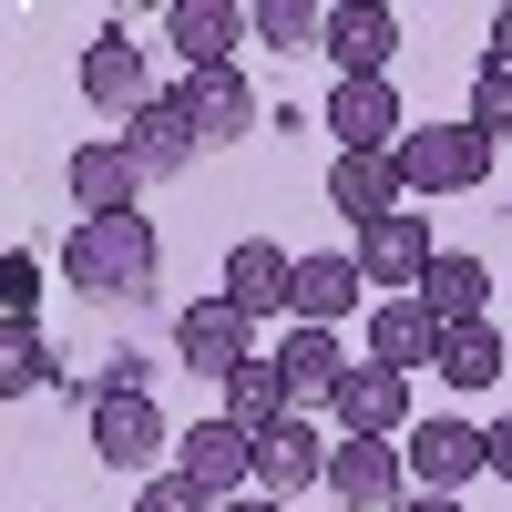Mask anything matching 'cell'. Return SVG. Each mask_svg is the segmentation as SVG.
<instances>
[{
	"instance_id": "cell-16",
	"label": "cell",
	"mask_w": 512,
	"mask_h": 512,
	"mask_svg": "<svg viewBox=\"0 0 512 512\" xmlns=\"http://www.w3.org/2000/svg\"><path fill=\"white\" fill-rule=\"evenodd\" d=\"M72 205L82 216H134V195H144V164L123 154V134H103V144H72Z\"/></svg>"
},
{
	"instance_id": "cell-21",
	"label": "cell",
	"mask_w": 512,
	"mask_h": 512,
	"mask_svg": "<svg viewBox=\"0 0 512 512\" xmlns=\"http://www.w3.org/2000/svg\"><path fill=\"white\" fill-rule=\"evenodd\" d=\"M369 359L400 369V379L431 369V359H441V318L420 308V297H379V308H369Z\"/></svg>"
},
{
	"instance_id": "cell-20",
	"label": "cell",
	"mask_w": 512,
	"mask_h": 512,
	"mask_svg": "<svg viewBox=\"0 0 512 512\" xmlns=\"http://www.w3.org/2000/svg\"><path fill=\"white\" fill-rule=\"evenodd\" d=\"M185 123H195V134H205V154H216V144H236V134H256V93H246V72L226 62V72H185Z\"/></svg>"
},
{
	"instance_id": "cell-28",
	"label": "cell",
	"mask_w": 512,
	"mask_h": 512,
	"mask_svg": "<svg viewBox=\"0 0 512 512\" xmlns=\"http://www.w3.org/2000/svg\"><path fill=\"white\" fill-rule=\"evenodd\" d=\"M461 123H482V134L502 144V134H512V72L482 62V72H472V103H461Z\"/></svg>"
},
{
	"instance_id": "cell-6",
	"label": "cell",
	"mask_w": 512,
	"mask_h": 512,
	"mask_svg": "<svg viewBox=\"0 0 512 512\" xmlns=\"http://www.w3.org/2000/svg\"><path fill=\"white\" fill-rule=\"evenodd\" d=\"M175 472L226 512V502H246V492H256V441L236 431V420H195V431L175 441Z\"/></svg>"
},
{
	"instance_id": "cell-22",
	"label": "cell",
	"mask_w": 512,
	"mask_h": 512,
	"mask_svg": "<svg viewBox=\"0 0 512 512\" xmlns=\"http://www.w3.org/2000/svg\"><path fill=\"white\" fill-rule=\"evenodd\" d=\"M287 287H297V256L287 246H267V236L226 246V297H236L246 318H287Z\"/></svg>"
},
{
	"instance_id": "cell-14",
	"label": "cell",
	"mask_w": 512,
	"mask_h": 512,
	"mask_svg": "<svg viewBox=\"0 0 512 512\" xmlns=\"http://www.w3.org/2000/svg\"><path fill=\"white\" fill-rule=\"evenodd\" d=\"M328 134H338V154H400L410 144L400 93H390V82H338V93H328Z\"/></svg>"
},
{
	"instance_id": "cell-17",
	"label": "cell",
	"mask_w": 512,
	"mask_h": 512,
	"mask_svg": "<svg viewBox=\"0 0 512 512\" xmlns=\"http://www.w3.org/2000/svg\"><path fill=\"white\" fill-rule=\"evenodd\" d=\"M328 451H338V441H318L308 420H287V431H267V441H256V492H267V502L328 492Z\"/></svg>"
},
{
	"instance_id": "cell-13",
	"label": "cell",
	"mask_w": 512,
	"mask_h": 512,
	"mask_svg": "<svg viewBox=\"0 0 512 512\" xmlns=\"http://www.w3.org/2000/svg\"><path fill=\"white\" fill-rule=\"evenodd\" d=\"M349 256H359V277L390 287V297H420V277L441 267V246H431V226H420V205H410V216H390V226H369Z\"/></svg>"
},
{
	"instance_id": "cell-31",
	"label": "cell",
	"mask_w": 512,
	"mask_h": 512,
	"mask_svg": "<svg viewBox=\"0 0 512 512\" xmlns=\"http://www.w3.org/2000/svg\"><path fill=\"white\" fill-rule=\"evenodd\" d=\"M482 62H492V72H512V0L492 11V41H482Z\"/></svg>"
},
{
	"instance_id": "cell-33",
	"label": "cell",
	"mask_w": 512,
	"mask_h": 512,
	"mask_svg": "<svg viewBox=\"0 0 512 512\" xmlns=\"http://www.w3.org/2000/svg\"><path fill=\"white\" fill-rule=\"evenodd\" d=\"M400 512H461V502H451V492H410Z\"/></svg>"
},
{
	"instance_id": "cell-4",
	"label": "cell",
	"mask_w": 512,
	"mask_h": 512,
	"mask_svg": "<svg viewBox=\"0 0 512 512\" xmlns=\"http://www.w3.org/2000/svg\"><path fill=\"white\" fill-rule=\"evenodd\" d=\"M175 359H185L195 379H216V390H226L236 369H256V318L236 308L226 287H216V297H195V308L175 318Z\"/></svg>"
},
{
	"instance_id": "cell-25",
	"label": "cell",
	"mask_w": 512,
	"mask_h": 512,
	"mask_svg": "<svg viewBox=\"0 0 512 512\" xmlns=\"http://www.w3.org/2000/svg\"><path fill=\"white\" fill-rule=\"evenodd\" d=\"M451 390H492L502 379V338H492V318H472V328H441V359H431Z\"/></svg>"
},
{
	"instance_id": "cell-2",
	"label": "cell",
	"mask_w": 512,
	"mask_h": 512,
	"mask_svg": "<svg viewBox=\"0 0 512 512\" xmlns=\"http://www.w3.org/2000/svg\"><path fill=\"white\" fill-rule=\"evenodd\" d=\"M82 410H93V451H103V472H144V482H154V461L175 451V441H164L154 390H123V379H103Z\"/></svg>"
},
{
	"instance_id": "cell-23",
	"label": "cell",
	"mask_w": 512,
	"mask_h": 512,
	"mask_svg": "<svg viewBox=\"0 0 512 512\" xmlns=\"http://www.w3.org/2000/svg\"><path fill=\"white\" fill-rule=\"evenodd\" d=\"M420 308H431L441 328H472V318L492 308V267H482V256H461V246H451L441 267L420 277Z\"/></svg>"
},
{
	"instance_id": "cell-11",
	"label": "cell",
	"mask_w": 512,
	"mask_h": 512,
	"mask_svg": "<svg viewBox=\"0 0 512 512\" xmlns=\"http://www.w3.org/2000/svg\"><path fill=\"white\" fill-rule=\"evenodd\" d=\"M390 52H400V11H390V0H338V11H328L338 82H390Z\"/></svg>"
},
{
	"instance_id": "cell-1",
	"label": "cell",
	"mask_w": 512,
	"mask_h": 512,
	"mask_svg": "<svg viewBox=\"0 0 512 512\" xmlns=\"http://www.w3.org/2000/svg\"><path fill=\"white\" fill-rule=\"evenodd\" d=\"M154 267H164V246H154L144 216H82L62 236V287L93 297V308H134V297H154Z\"/></svg>"
},
{
	"instance_id": "cell-7",
	"label": "cell",
	"mask_w": 512,
	"mask_h": 512,
	"mask_svg": "<svg viewBox=\"0 0 512 512\" xmlns=\"http://www.w3.org/2000/svg\"><path fill=\"white\" fill-rule=\"evenodd\" d=\"M328 492H338V512H400L410 502V451L400 441H338Z\"/></svg>"
},
{
	"instance_id": "cell-19",
	"label": "cell",
	"mask_w": 512,
	"mask_h": 512,
	"mask_svg": "<svg viewBox=\"0 0 512 512\" xmlns=\"http://www.w3.org/2000/svg\"><path fill=\"white\" fill-rule=\"evenodd\" d=\"M349 369H359V359L338 349V328H287V349H277V379H287V400H297V410H328Z\"/></svg>"
},
{
	"instance_id": "cell-8",
	"label": "cell",
	"mask_w": 512,
	"mask_h": 512,
	"mask_svg": "<svg viewBox=\"0 0 512 512\" xmlns=\"http://www.w3.org/2000/svg\"><path fill=\"white\" fill-rule=\"evenodd\" d=\"M359 308H369V277H359V256H349V246H318V256H297L287 328H338V318H359Z\"/></svg>"
},
{
	"instance_id": "cell-29",
	"label": "cell",
	"mask_w": 512,
	"mask_h": 512,
	"mask_svg": "<svg viewBox=\"0 0 512 512\" xmlns=\"http://www.w3.org/2000/svg\"><path fill=\"white\" fill-rule=\"evenodd\" d=\"M31 308H41V267L11 246V256H0V328H31Z\"/></svg>"
},
{
	"instance_id": "cell-32",
	"label": "cell",
	"mask_w": 512,
	"mask_h": 512,
	"mask_svg": "<svg viewBox=\"0 0 512 512\" xmlns=\"http://www.w3.org/2000/svg\"><path fill=\"white\" fill-rule=\"evenodd\" d=\"M492 472L512 482V420H492Z\"/></svg>"
},
{
	"instance_id": "cell-27",
	"label": "cell",
	"mask_w": 512,
	"mask_h": 512,
	"mask_svg": "<svg viewBox=\"0 0 512 512\" xmlns=\"http://www.w3.org/2000/svg\"><path fill=\"white\" fill-rule=\"evenodd\" d=\"M256 41L267 52H328V11L318 0H256Z\"/></svg>"
},
{
	"instance_id": "cell-15",
	"label": "cell",
	"mask_w": 512,
	"mask_h": 512,
	"mask_svg": "<svg viewBox=\"0 0 512 512\" xmlns=\"http://www.w3.org/2000/svg\"><path fill=\"white\" fill-rule=\"evenodd\" d=\"M246 31H256V11H236V0H175L164 11V41L185 52V72H226Z\"/></svg>"
},
{
	"instance_id": "cell-5",
	"label": "cell",
	"mask_w": 512,
	"mask_h": 512,
	"mask_svg": "<svg viewBox=\"0 0 512 512\" xmlns=\"http://www.w3.org/2000/svg\"><path fill=\"white\" fill-rule=\"evenodd\" d=\"M400 451H410V492H451V502L492 472V431H472V420H451V410L441 420H410Z\"/></svg>"
},
{
	"instance_id": "cell-18",
	"label": "cell",
	"mask_w": 512,
	"mask_h": 512,
	"mask_svg": "<svg viewBox=\"0 0 512 512\" xmlns=\"http://www.w3.org/2000/svg\"><path fill=\"white\" fill-rule=\"evenodd\" d=\"M123 154H134V164H144V185H154V175H185V164L205 154V134L185 123V103H175V93H154L134 123H123Z\"/></svg>"
},
{
	"instance_id": "cell-9",
	"label": "cell",
	"mask_w": 512,
	"mask_h": 512,
	"mask_svg": "<svg viewBox=\"0 0 512 512\" xmlns=\"http://www.w3.org/2000/svg\"><path fill=\"white\" fill-rule=\"evenodd\" d=\"M82 103H93L103 123H134V113L154 103V82H144V41H123V21L82 41Z\"/></svg>"
},
{
	"instance_id": "cell-3",
	"label": "cell",
	"mask_w": 512,
	"mask_h": 512,
	"mask_svg": "<svg viewBox=\"0 0 512 512\" xmlns=\"http://www.w3.org/2000/svg\"><path fill=\"white\" fill-rule=\"evenodd\" d=\"M400 175H410V195H472L492 175V134L482 123H410Z\"/></svg>"
},
{
	"instance_id": "cell-30",
	"label": "cell",
	"mask_w": 512,
	"mask_h": 512,
	"mask_svg": "<svg viewBox=\"0 0 512 512\" xmlns=\"http://www.w3.org/2000/svg\"><path fill=\"white\" fill-rule=\"evenodd\" d=\"M134 512H216V502H205V492H195L185 472H154V482L134 492Z\"/></svg>"
},
{
	"instance_id": "cell-34",
	"label": "cell",
	"mask_w": 512,
	"mask_h": 512,
	"mask_svg": "<svg viewBox=\"0 0 512 512\" xmlns=\"http://www.w3.org/2000/svg\"><path fill=\"white\" fill-rule=\"evenodd\" d=\"M226 512H287V502H267V492H246V502H226Z\"/></svg>"
},
{
	"instance_id": "cell-26",
	"label": "cell",
	"mask_w": 512,
	"mask_h": 512,
	"mask_svg": "<svg viewBox=\"0 0 512 512\" xmlns=\"http://www.w3.org/2000/svg\"><path fill=\"white\" fill-rule=\"evenodd\" d=\"M62 359H52V338L41 328H0V400H31V390H52Z\"/></svg>"
},
{
	"instance_id": "cell-24",
	"label": "cell",
	"mask_w": 512,
	"mask_h": 512,
	"mask_svg": "<svg viewBox=\"0 0 512 512\" xmlns=\"http://www.w3.org/2000/svg\"><path fill=\"white\" fill-rule=\"evenodd\" d=\"M216 420H236L246 441H267V431H287L297 420V400H287V379H277V359H256V369H236L226 379V410Z\"/></svg>"
},
{
	"instance_id": "cell-10",
	"label": "cell",
	"mask_w": 512,
	"mask_h": 512,
	"mask_svg": "<svg viewBox=\"0 0 512 512\" xmlns=\"http://www.w3.org/2000/svg\"><path fill=\"white\" fill-rule=\"evenodd\" d=\"M338 441H410V379L400 369H379V359H359L349 379H338Z\"/></svg>"
},
{
	"instance_id": "cell-12",
	"label": "cell",
	"mask_w": 512,
	"mask_h": 512,
	"mask_svg": "<svg viewBox=\"0 0 512 512\" xmlns=\"http://www.w3.org/2000/svg\"><path fill=\"white\" fill-rule=\"evenodd\" d=\"M328 205H338L359 236L390 226V216H410V175H400V154H338V164H328Z\"/></svg>"
}]
</instances>
